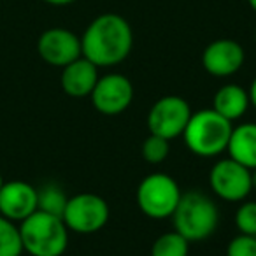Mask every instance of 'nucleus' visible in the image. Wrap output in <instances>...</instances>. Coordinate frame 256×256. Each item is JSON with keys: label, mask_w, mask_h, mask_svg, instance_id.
I'll return each mask as SVG.
<instances>
[{"label": "nucleus", "mask_w": 256, "mask_h": 256, "mask_svg": "<svg viewBox=\"0 0 256 256\" xmlns=\"http://www.w3.org/2000/svg\"><path fill=\"white\" fill-rule=\"evenodd\" d=\"M42 2H46V4H50V6H54V8H64V6L74 4L76 0H42Z\"/></svg>", "instance_id": "5701e85b"}, {"label": "nucleus", "mask_w": 256, "mask_h": 256, "mask_svg": "<svg viewBox=\"0 0 256 256\" xmlns=\"http://www.w3.org/2000/svg\"><path fill=\"white\" fill-rule=\"evenodd\" d=\"M209 186L224 202H244L252 190L251 170L230 156L218 160L209 170Z\"/></svg>", "instance_id": "6e6552de"}, {"label": "nucleus", "mask_w": 256, "mask_h": 256, "mask_svg": "<svg viewBox=\"0 0 256 256\" xmlns=\"http://www.w3.org/2000/svg\"><path fill=\"white\" fill-rule=\"evenodd\" d=\"M190 242L176 230L162 234L151 246V256H188Z\"/></svg>", "instance_id": "f3484780"}, {"label": "nucleus", "mask_w": 256, "mask_h": 256, "mask_svg": "<svg viewBox=\"0 0 256 256\" xmlns=\"http://www.w3.org/2000/svg\"><path fill=\"white\" fill-rule=\"evenodd\" d=\"M109 216L110 209L106 198L95 193H78L74 196H68L62 220L68 232L92 235L106 226Z\"/></svg>", "instance_id": "423d86ee"}, {"label": "nucleus", "mask_w": 256, "mask_h": 256, "mask_svg": "<svg viewBox=\"0 0 256 256\" xmlns=\"http://www.w3.org/2000/svg\"><path fill=\"white\" fill-rule=\"evenodd\" d=\"M226 256H256V237L238 234L228 242Z\"/></svg>", "instance_id": "412c9836"}, {"label": "nucleus", "mask_w": 256, "mask_h": 256, "mask_svg": "<svg viewBox=\"0 0 256 256\" xmlns=\"http://www.w3.org/2000/svg\"><path fill=\"white\" fill-rule=\"evenodd\" d=\"M248 95H249V104L256 109V78L251 81V86L248 90Z\"/></svg>", "instance_id": "4be33fe9"}, {"label": "nucleus", "mask_w": 256, "mask_h": 256, "mask_svg": "<svg viewBox=\"0 0 256 256\" xmlns=\"http://www.w3.org/2000/svg\"><path fill=\"white\" fill-rule=\"evenodd\" d=\"M249 107L251 104H249L248 90L235 82L223 84L212 96V109L232 123L240 120Z\"/></svg>", "instance_id": "4468645a"}, {"label": "nucleus", "mask_w": 256, "mask_h": 256, "mask_svg": "<svg viewBox=\"0 0 256 256\" xmlns=\"http://www.w3.org/2000/svg\"><path fill=\"white\" fill-rule=\"evenodd\" d=\"M232 130V121L218 114L214 109H202L192 114L182 132V139L193 154L214 158L226 151Z\"/></svg>", "instance_id": "f03ea898"}, {"label": "nucleus", "mask_w": 256, "mask_h": 256, "mask_svg": "<svg viewBox=\"0 0 256 256\" xmlns=\"http://www.w3.org/2000/svg\"><path fill=\"white\" fill-rule=\"evenodd\" d=\"M181 195V188L174 178L165 172H154L139 182L136 196L144 216L150 220H167L172 218Z\"/></svg>", "instance_id": "39448f33"}, {"label": "nucleus", "mask_w": 256, "mask_h": 256, "mask_svg": "<svg viewBox=\"0 0 256 256\" xmlns=\"http://www.w3.org/2000/svg\"><path fill=\"white\" fill-rule=\"evenodd\" d=\"M246 62V51L234 39H216L202 53V67L212 78H230Z\"/></svg>", "instance_id": "9b49d317"}, {"label": "nucleus", "mask_w": 256, "mask_h": 256, "mask_svg": "<svg viewBox=\"0 0 256 256\" xmlns=\"http://www.w3.org/2000/svg\"><path fill=\"white\" fill-rule=\"evenodd\" d=\"M37 210V188L26 181H4L0 188V214L22 223Z\"/></svg>", "instance_id": "f8f14e48"}, {"label": "nucleus", "mask_w": 256, "mask_h": 256, "mask_svg": "<svg viewBox=\"0 0 256 256\" xmlns=\"http://www.w3.org/2000/svg\"><path fill=\"white\" fill-rule=\"evenodd\" d=\"M170 140L164 139V137H158L150 134L146 140L142 142V148H140V153H142V158L151 165H160L164 164L168 158V153H170V146H168Z\"/></svg>", "instance_id": "6ab92c4d"}, {"label": "nucleus", "mask_w": 256, "mask_h": 256, "mask_svg": "<svg viewBox=\"0 0 256 256\" xmlns=\"http://www.w3.org/2000/svg\"><path fill=\"white\" fill-rule=\"evenodd\" d=\"M23 251L30 256H62L68 246V228L64 220L36 210L20 223Z\"/></svg>", "instance_id": "20e7f679"}, {"label": "nucleus", "mask_w": 256, "mask_h": 256, "mask_svg": "<svg viewBox=\"0 0 256 256\" xmlns=\"http://www.w3.org/2000/svg\"><path fill=\"white\" fill-rule=\"evenodd\" d=\"M68 196L60 186L53 184H44L40 190H37V210L53 214V216L62 218L64 216L65 206H67Z\"/></svg>", "instance_id": "dca6fc26"}, {"label": "nucleus", "mask_w": 256, "mask_h": 256, "mask_svg": "<svg viewBox=\"0 0 256 256\" xmlns=\"http://www.w3.org/2000/svg\"><path fill=\"white\" fill-rule=\"evenodd\" d=\"M174 230L188 242H200L209 238L220 224V210L214 200L202 192L182 193L174 214Z\"/></svg>", "instance_id": "7ed1b4c3"}, {"label": "nucleus", "mask_w": 256, "mask_h": 256, "mask_svg": "<svg viewBox=\"0 0 256 256\" xmlns=\"http://www.w3.org/2000/svg\"><path fill=\"white\" fill-rule=\"evenodd\" d=\"M90 98H92L93 107L100 114L116 116L132 106L134 84L126 76L110 72V74L98 78Z\"/></svg>", "instance_id": "1a4fd4ad"}, {"label": "nucleus", "mask_w": 256, "mask_h": 256, "mask_svg": "<svg viewBox=\"0 0 256 256\" xmlns=\"http://www.w3.org/2000/svg\"><path fill=\"white\" fill-rule=\"evenodd\" d=\"M248 4H249V8H251L252 11L256 12V0H248Z\"/></svg>", "instance_id": "393cba45"}, {"label": "nucleus", "mask_w": 256, "mask_h": 256, "mask_svg": "<svg viewBox=\"0 0 256 256\" xmlns=\"http://www.w3.org/2000/svg\"><path fill=\"white\" fill-rule=\"evenodd\" d=\"M98 78V67L86 60L84 56H81L62 68L60 84L68 96L84 98V96L92 95Z\"/></svg>", "instance_id": "ddd939ff"}, {"label": "nucleus", "mask_w": 256, "mask_h": 256, "mask_svg": "<svg viewBox=\"0 0 256 256\" xmlns=\"http://www.w3.org/2000/svg\"><path fill=\"white\" fill-rule=\"evenodd\" d=\"M235 226L238 234L256 237V202L244 200L235 212Z\"/></svg>", "instance_id": "aec40b11"}, {"label": "nucleus", "mask_w": 256, "mask_h": 256, "mask_svg": "<svg viewBox=\"0 0 256 256\" xmlns=\"http://www.w3.org/2000/svg\"><path fill=\"white\" fill-rule=\"evenodd\" d=\"M251 181H252V188H256V167L251 170Z\"/></svg>", "instance_id": "b1692460"}, {"label": "nucleus", "mask_w": 256, "mask_h": 256, "mask_svg": "<svg viewBox=\"0 0 256 256\" xmlns=\"http://www.w3.org/2000/svg\"><path fill=\"white\" fill-rule=\"evenodd\" d=\"M37 53L48 65L64 68L82 56L81 37L76 36L72 30L53 26L40 34L37 40Z\"/></svg>", "instance_id": "9d476101"}, {"label": "nucleus", "mask_w": 256, "mask_h": 256, "mask_svg": "<svg viewBox=\"0 0 256 256\" xmlns=\"http://www.w3.org/2000/svg\"><path fill=\"white\" fill-rule=\"evenodd\" d=\"M132 26L116 12H104L96 16L81 36L82 56L98 68L123 64L132 53Z\"/></svg>", "instance_id": "f257e3e1"}, {"label": "nucleus", "mask_w": 256, "mask_h": 256, "mask_svg": "<svg viewBox=\"0 0 256 256\" xmlns=\"http://www.w3.org/2000/svg\"><path fill=\"white\" fill-rule=\"evenodd\" d=\"M254 40H256V32H254Z\"/></svg>", "instance_id": "bb28decb"}, {"label": "nucleus", "mask_w": 256, "mask_h": 256, "mask_svg": "<svg viewBox=\"0 0 256 256\" xmlns=\"http://www.w3.org/2000/svg\"><path fill=\"white\" fill-rule=\"evenodd\" d=\"M2 184H4V178H2V172H0V188H2Z\"/></svg>", "instance_id": "a878e982"}, {"label": "nucleus", "mask_w": 256, "mask_h": 256, "mask_svg": "<svg viewBox=\"0 0 256 256\" xmlns=\"http://www.w3.org/2000/svg\"><path fill=\"white\" fill-rule=\"evenodd\" d=\"M23 252L18 223L0 214V256H22Z\"/></svg>", "instance_id": "a211bd4d"}, {"label": "nucleus", "mask_w": 256, "mask_h": 256, "mask_svg": "<svg viewBox=\"0 0 256 256\" xmlns=\"http://www.w3.org/2000/svg\"><path fill=\"white\" fill-rule=\"evenodd\" d=\"M226 151L232 160L252 170L256 167V123H242L234 126Z\"/></svg>", "instance_id": "2eb2a0df"}, {"label": "nucleus", "mask_w": 256, "mask_h": 256, "mask_svg": "<svg viewBox=\"0 0 256 256\" xmlns=\"http://www.w3.org/2000/svg\"><path fill=\"white\" fill-rule=\"evenodd\" d=\"M193 110L188 100L178 95H167L158 98L148 112V128L153 136L167 140L182 137L186 124Z\"/></svg>", "instance_id": "0eeeda50"}]
</instances>
